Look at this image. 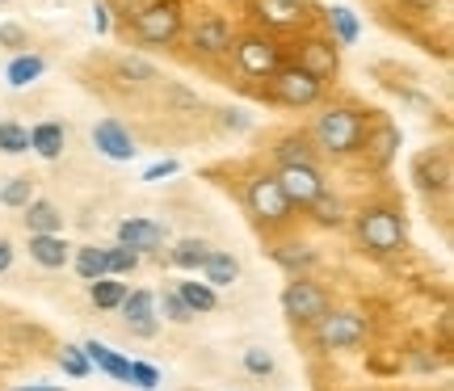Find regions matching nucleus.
<instances>
[{"mask_svg": "<svg viewBox=\"0 0 454 391\" xmlns=\"http://www.w3.org/2000/svg\"><path fill=\"white\" fill-rule=\"evenodd\" d=\"M84 349V358H89V366H98V371H106L110 379H118V383H127L130 379V362L127 358H118L110 345H101V341H89L81 345Z\"/></svg>", "mask_w": 454, "mask_h": 391, "instance_id": "obj_15", "label": "nucleus"}, {"mask_svg": "<svg viewBox=\"0 0 454 391\" xmlns=\"http://www.w3.org/2000/svg\"><path fill=\"white\" fill-rule=\"evenodd\" d=\"M118 72H122V76H139V81H156V67L144 64V59H122Z\"/></svg>", "mask_w": 454, "mask_h": 391, "instance_id": "obj_36", "label": "nucleus"}, {"mask_svg": "<svg viewBox=\"0 0 454 391\" xmlns=\"http://www.w3.org/2000/svg\"><path fill=\"white\" fill-rule=\"evenodd\" d=\"M93 26H98L101 34L110 30V17H106V9H101V4H98V9H93Z\"/></svg>", "mask_w": 454, "mask_h": 391, "instance_id": "obj_40", "label": "nucleus"}, {"mask_svg": "<svg viewBox=\"0 0 454 391\" xmlns=\"http://www.w3.org/2000/svg\"><path fill=\"white\" fill-rule=\"evenodd\" d=\"M282 308H286V316L299 320V325H320L328 316V294L320 291L316 282H308V278H294L291 286L282 291Z\"/></svg>", "mask_w": 454, "mask_h": 391, "instance_id": "obj_1", "label": "nucleus"}, {"mask_svg": "<svg viewBox=\"0 0 454 391\" xmlns=\"http://www.w3.org/2000/svg\"><path fill=\"white\" fill-rule=\"evenodd\" d=\"M278 190L286 194V202H299V207H311L316 198L325 194V181H320V173L311 168V164H282V173H278Z\"/></svg>", "mask_w": 454, "mask_h": 391, "instance_id": "obj_3", "label": "nucleus"}, {"mask_svg": "<svg viewBox=\"0 0 454 391\" xmlns=\"http://www.w3.org/2000/svg\"><path fill=\"white\" fill-rule=\"evenodd\" d=\"M26 228H30V236H59V228H64V215H59V207H55V202H47V198H34L30 207H26Z\"/></svg>", "mask_w": 454, "mask_h": 391, "instance_id": "obj_13", "label": "nucleus"}, {"mask_svg": "<svg viewBox=\"0 0 454 391\" xmlns=\"http://www.w3.org/2000/svg\"><path fill=\"white\" fill-rule=\"evenodd\" d=\"M0 147H4L9 156L26 152V147H30V130H21L17 122H0Z\"/></svg>", "mask_w": 454, "mask_h": 391, "instance_id": "obj_29", "label": "nucleus"}, {"mask_svg": "<svg viewBox=\"0 0 454 391\" xmlns=\"http://www.w3.org/2000/svg\"><path fill=\"white\" fill-rule=\"evenodd\" d=\"M13 391H59V387H13Z\"/></svg>", "mask_w": 454, "mask_h": 391, "instance_id": "obj_42", "label": "nucleus"}, {"mask_svg": "<svg viewBox=\"0 0 454 391\" xmlns=\"http://www.w3.org/2000/svg\"><path fill=\"white\" fill-rule=\"evenodd\" d=\"M408 4H417V9H434V4H442V0H408Z\"/></svg>", "mask_w": 454, "mask_h": 391, "instance_id": "obj_41", "label": "nucleus"}, {"mask_svg": "<svg viewBox=\"0 0 454 391\" xmlns=\"http://www.w3.org/2000/svg\"><path fill=\"white\" fill-rule=\"evenodd\" d=\"M168 173H177V160H160V164H152L144 173V181H160V177H168Z\"/></svg>", "mask_w": 454, "mask_h": 391, "instance_id": "obj_38", "label": "nucleus"}, {"mask_svg": "<svg viewBox=\"0 0 454 391\" xmlns=\"http://www.w3.org/2000/svg\"><path fill=\"white\" fill-rule=\"evenodd\" d=\"M194 47L207 51V55H219V51L231 47V26L227 21H219V17H211V21H202L194 30Z\"/></svg>", "mask_w": 454, "mask_h": 391, "instance_id": "obj_17", "label": "nucleus"}, {"mask_svg": "<svg viewBox=\"0 0 454 391\" xmlns=\"http://www.w3.org/2000/svg\"><path fill=\"white\" fill-rule=\"evenodd\" d=\"M311 211H316V219H320V223H340V202H337V198L320 194L316 202H311Z\"/></svg>", "mask_w": 454, "mask_h": 391, "instance_id": "obj_35", "label": "nucleus"}, {"mask_svg": "<svg viewBox=\"0 0 454 391\" xmlns=\"http://www.w3.org/2000/svg\"><path fill=\"white\" fill-rule=\"evenodd\" d=\"M328 21H333V30H337V43L340 47H349V43H354L357 38V21H354V13H349V9H333V13H328Z\"/></svg>", "mask_w": 454, "mask_h": 391, "instance_id": "obj_28", "label": "nucleus"}, {"mask_svg": "<svg viewBox=\"0 0 454 391\" xmlns=\"http://www.w3.org/2000/svg\"><path fill=\"white\" fill-rule=\"evenodd\" d=\"M248 211L257 215V219H265V223H282L291 215V202L278 190L274 177H257L248 185Z\"/></svg>", "mask_w": 454, "mask_h": 391, "instance_id": "obj_5", "label": "nucleus"}, {"mask_svg": "<svg viewBox=\"0 0 454 391\" xmlns=\"http://www.w3.org/2000/svg\"><path fill=\"white\" fill-rule=\"evenodd\" d=\"M299 67H303V72H311L316 81L325 84V76H333V72H337V51L328 47V43H311Z\"/></svg>", "mask_w": 454, "mask_h": 391, "instance_id": "obj_18", "label": "nucleus"}, {"mask_svg": "<svg viewBox=\"0 0 454 391\" xmlns=\"http://www.w3.org/2000/svg\"><path fill=\"white\" fill-rule=\"evenodd\" d=\"M9 265H13V245H9V240H0V274H4Z\"/></svg>", "mask_w": 454, "mask_h": 391, "instance_id": "obj_39", "label": "nucleus"}, {"mask_svg": "<svg viewBox=\"0 0 454 391\" xmlns=\"http://www.w3.org/2000/svg\"><path fill=\"white\" fill-rule=\"evenodd\" d=\"M127 383L152 391L156 383H160V375H156V366H147V362H130V379H127Z\"/></svg>", "mask_w": 454, "mask_h": 391, "instance_id": "obj_33", "label": "nucleus"}, {"mask_svg": "<svg viewBox=\"0 0 454 391\" xmlns=\"http://www.w3.org/2000/svg\"><path fill=\"white\" fill-rule=\"evenodd\" d=\"M135 26H139V34H144L147 43H168L181 30V13H177V4H168V0L164 4H147Z\"/></svg>", "mask_w": 454, "mask_h": 391, "instance_id": "obj_7", "label": "nucleus"}, {"mask_svg": "<svg viewBox=\"0 0 454 391\" xmlns=\"http://www.w3.org/2000/svg\"><path fill=\"white\" fill-rule=\"evenodd\" d=\"M160 308H164V320H173V325H190V320H194V311L185 308V299H181L177 291H164Z\"/></svg>", "mask_w": 454, "mask_h": 391, "instance_id": "obj_31", "label": "nucleus"}, {"mask_svg": "<svg viewBox=\"0 0 454 391\" xmlns=\"http://www.w3.org/2000/svg\"><path fill=\"white\" fill-rule=\"evenodd\" d=\"M0 202H4V207H30L34 202V181L30 177H13L4 190H0Z\"/></svg>", "mask_w": 454, "mask_h": 391, "instance_id": "obj_27", "label": "nucleus"}, {"mask_svg": "<svg viewBox=\"0 0 454 391\" xmlns=\"http://www.w3.org/2000/svg\"><path fill=\"white\" fill-rule=\"evenodd\" d=\"M316 135H320V144L328 152H357V144H362V118L354 110H328L316 122Z\"/></svg>", "mask_w": 454, "mask_h": 391, "instance_id": "obj_2", "label": "nucleus"}, {"mask_svg": "<svg viewBox=\"0 0 454 391\" xmlns=\"http://www.w3.org/2000/svg\"><path fill=\"white\" fill-rule=\"evenodd\" d=\"M89 294H93V303H98L101 311H114V308H122V299H127V282L98 278V282H89Z\"/></svg>", "mask_w": 454, "mask_h": 391, "instance_id": "obj_21", "label": "nucleus"}, {"mask_svg": "<svg viewBox=\"0 0 454 391\" xmlns=\"http://www.w3.org/2000/svg\"><path fill=\"white\" fill-rule=\"evenodd\" d=\"M274 93L286 106H311V101L320 98V81L311 72H303V67H286V72H278Z\"/></svg>", "mask_w": 454, "mask_h": 391, "instance_id": "obj_8", "label": "nucleus"}, {"mask_svg": "<svg viewBox=\"0 0 454 391\" xmlns=\"http://www.w3.org/2000/svg\"><path fill=\"white\" fill-rule=\"evenodd\" d=\"M257 13L270 21V26H294L303 17V4L299 0H257Z\"/></svg>", "mask_w": 454, "mask_h": 391, "instance_id": "obj_20", "label": "nucleus"}, {"mask_svg": "<svg viewBox=\"0 0 454 391\" xmlns=\"http://www.w3.org/2000/svg\"><path fill=\"white\" fill-rule=\"evenodd\" d=\"M76 274H81L84 282L106 278V253H101V248H81V253H76Z\"/></svg>", "mask_w": 454, "mask_h": 391, "instance_id": "obj_25", "label": "nucleus"}, {"mask_svg": "<svg viewBox=\"0 0 454 391\" xmlns=\"http://www.w3.org/2000/svg\"><path fill=\"white\" fill-rule=\"evenodd\" d=\"M59 366H64L72 379H84V375H89V358H84L81 345H64V349H59Z\"/></svg>", "mask_w": 454, "mask_h": 391, "instance_id": "obj_30", "label": "nucleus"}, {"mask_svg": "<svg viewBox=\"0 0 454 391\" xmlns=\"http://www.w3.org/2000/svg\"><path fill=\"white\" fill-rule=\"evenodd\" d=\"M311 261H316V253L303 245H286V248H278V265H286V270H308Z\"/></svg>", "mask_w": 454, "mask_h": 391, "instance_id": "obj_32", "label": "nucleus"}, {"mask_svg": "<svg viewBox=\"0 0 454 391\" xmlns=\"http://www.w3.org/2000/svg\"><path fill=\"white\" fill-rule=\"evenodd\" d=\"M362 337H366V325L354 311H328L320 320V345H328V349H354V345H362Z\"/></svg>", "mask_w": 454, "mask_h": 391, "instance_id": "obj_4", "label": "nucleus"}, {"mask_svg": "<svg viewBox=\"0 0 454 391\" xmlns=\"http://www.w3.org/2000/svg\"><path fill=\"white\" fill-rule=\"evenodd\" d=\"M244 366H248L253 375H274V358H270L265 349H257V345H253V349H244Z\"/></svg>", "mask_w": 454, "mask_h": 391, "instance_id": "obj_34", "label": "nucleus"}, {"mask_svg": "<svg viewBox=\"0 0 454 391\" xmlns=\"http://www.w3.org/2000/svg\"><path fill=\"white\" fill-rule=\"evenodd\" d=\"M118 245L130 248V253H156L164 245V231L160 223H152V219H127L122 228H118Z\"/></svg>", "mask_w": 454, "mask_h": 391, "instance_id": "obj_10", "label": "nucleus"}, {"mask_svg": "<svg viewBox=\"0 0 454 391\" xmlns=\"http://www.w3.org/2000/svg\"><path fill=\"white\" fill-rule=\"evenodd\" d=\"M240 67L248 76H274L278 72V47L265 38H248L240 47Z\"/></svg>", "mask_w": 454, "mask_h": 391, "instance_id": "obj_11", "label": "nucleus"}, {"mask_svg": "<svg viewBox=\"0 0 454 391\" xmlns=\"http://www.w3.org/2000/svg\"><path fill=\"white\" fill-rule=\"evenodd\" d=\"M93 144H98L110 160H130V156H135V139H130V135L118 127L114 118H106V122H98V127H93Z\"/></svg>", "mask_w": 454, "mask_h": 391, "instance_id": "obj_12", "label": "nucleus"}, {"mask_svg": "<svg viewBox=\"0 0 454 391\" xmlns=\"http://www.w3.org/2000/svg\"><path fill=\"white\" fill-rule=\"evenodd\" d=\"M362 240L374 253H395L400 240H404V228H400V219L391 211H371L362 215Z\"/></svg>", "mask_w": 454, "mask_h": 391, "instance_id": "obj_6", "label": "nucleus"}, {"mask_svg": "<svg viewBox=\"0 0 454 391\" xmlns=\"http://www.w3.org/2000/svg\"><path fill=\"white\" fill-rule=\"evenodd\" d=\"M30 147L38 152V156L55 160V156L64 152V127H59V122H43V127H34L30 130Z\"/></svg>", "mask_w": 454, "mask_h": 391, "instance_id": "obj_19", "label": "nucleus"}, {"mask_svg": "<svg viewBox=\"0 0 454 391\" xmlns=\"http://www.w3.org/2000/svg\"><path fill=\"white\" fill-rule=\"evenodd\" d=\"M122 316H127V328L135 337H156V294L152 291H127L122 299Z\"/></svg>", "mask_w": 454, "mask_h": 391, "instance_id": "obj_9", "label": "nucleus"}, {"mask_svg": "<svg viewBox=\"0 0 454 391\" xmlns=\"http://www.w3.org/2000/svg\"><path fill=\"white\" fill-rule=\"evenodd\" d=\"M177 294L185 299V308L194 311V316H198V311H215V308H219V299H215V291L207 286V282H181Z\"/></svg>", "mask_w": 454, "mask_h": 391, "instance_id": "obj_23", "label": "nucleus"}, {"mask_svg": "<svg viewBox=\"0 0 454 391\" xmlns=\"http://www.w3.org/2000/svg\"><path fill=\"white\" fill-rule=\"evenodd\" d=\"M106 253V278L110 274H130L135 265H139V253H130V248L114 245V248H101Z\"/></svg>", "mask_w": 454, "mask_h": 391, "instance_id": "obj_26", "label": "nucleus"}, {"mask_svg": "<svg viewBox=\"0 0 454 391\" xmlns=\"http://www.w3.org/2000/svg\"><path fill=\"white\" fill-rule=\"evenodd\" d=\"M43 67H47V64H43L38 55H17L4 76H9V84H13V89H26L30 81H38V76H43Z\"/></svg>", "mask_w": 454, "mask_h": 391, "instance_id": "obj_24", "label": "nucleus"}, {"mask_svg": "<svg viewBox=\"0 0 454 391\" xmlns=\"http://www.w3.org/2000/svg\"><path fill=\"white\" fill-rule=\"evenodd\" d=\"M202 278H207V286H231L236 278H240V261L231 257V253H219V248H211V257H207V265H202Z\"/></svg>", "mask_w": 454, "mask_h": 391, "instance_id": "obj_16", "label": "nucleus"}, {"mask_svg": "<svg viewBox=\"0 0 454 391\" xmlns=\"http://www.w3.org/2000/svg\"><path fill=\"white\" fill-rule=\"evenodd\" d=\"M207 257H211V245H207V240H181V245L173 248V265H177V270H202Z\"/></svg>", "mask_w": 454, "mask_h": 391, "instance_id": "obj_22", "label": "nucleus"}, {"mask_svg": "<svg viewBox=\"0 0 454 391\" xmlns=\"http://www.w3.org/2000/svg\"><path fill=\"white\" fill-rule=\"evenodd\" d=\"M30 257L43 265V270H64L72 248H67L64 236H30Z\"/></svg>", "mask_w": 454, "mask_h": 391, "instance_id": "obj_14", "label": "nucleus"}, {"mask_svg": "<svg viewBox=\"0 0 454 391\" xmlns=\"http://www.w3.org/2000/svg\"><path fill=\"white\" fill-rule=\"evenodd\" d=\"M0 47H26V34L17 26H0Z\"/></svg>", "mask_w": 454, "mask_h": 391, "instance_id": "obj_37", "label": "nucleus"}]
</instances>
